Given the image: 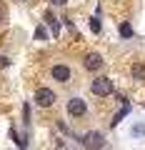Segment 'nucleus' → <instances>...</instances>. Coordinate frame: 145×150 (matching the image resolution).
<instances>
[{"label": "nucleus", "mask_w": 145, "mask_h": 150, "mask_svg": "<svg viewBox=\"0 0 145 150\" xmlns=\"http://www.w3.org/2000/svg\"><path fill=\"white\" fill-rule=\"evenodd\" d=\"M90 93H93V95H98V98L113 95V80H110V78H105V75L95 78V80L90 83Z\"/></svg>", "instance_id": "f257e3e1"}, {"label": "nucleus", "mask_w": 145, "mask_h": 150, "mask_svg": "<svg viewBox=\"0 0 145 150\" xmlns=\"http://www.w3.org/2000/svg\"><path fill=\"white\" fill-rule=\"evenodd\" d=\"M80 143H83V148H88V150H103V148H105V138H103L100 130H90V133H85Z\"/></svg>", "instance_id": "f03ea898"}, {"label": "nucleus", "mask_w": 145, "mask_h": 150, "mask_svg": "<svg viewBox=\"0 0 145 150\" xmlns=\"http://www.w3.org/2000/svg\"><path fill=\"white\" fill-rule=\"evenodd\" d=\"M55 100H58V95H55L50 88H38V90H35V105L38 108H53Z\"/></svg>", "instance_id": "7ed1b4c3"}, {"label": "nucleus", "mask_w": 145, "mask_h": 150, "mask_svg": "<svg viewBox=\"0 0 145 150\" xmlns=\"http://www.w3.org/2000/svg\"><path fill=\"white\" fill-rule=\"evenodd\" d=\"M65 110H68L70 118H83V115L88 112V105H85V100H83V98H70Z\"/></svg>", "instance_id": "20e7f679"}, {"label": "nucleus", "mask_w": 145, "mask_h": 150, "mask_svg": "<svg viewBox=\"0 0 145 150\" xmlns=\"http://www.w3.org/2000/svg\"><path fill=\"white\" fill-rule=\"evenodd\" d=\"M103 65H105V60H103L100 53H88L85 58H83V68L90 70V73H98V70H103Z\"/></svg>", "instance_id": "39448f33"}, {"label": "nucleus", "mask_w": 145, "mask_h": 150, "mask_svg": "<svg viewBox=\"0 0 145 150\" xmlns=\"http://www.w3.org/2000/svg\"><path fill=\"white\" fill-rule=\"evenodd\" d=\"M50 75H53V80H58V83H70V78H73V70H70L68 65H53Z\"/></svg>", "instance_id": "423d86ee"}, {"label": "nucleus", "mask_w": 145, "mask_h": 150, "mask_svg": "<svg viewBox=\"0 0 145 150\" xmlns=\"http://www.w3.org/2000/svg\"><path fill=\"white\" fill-rule=\"evenodd\" d=\"M130 75H133V80L145 83V65H143V63H135L133 68H130Z\"/></svg>", "instance_id": "0eeeda50"}, {"label": "nucleus", "mask_w": 145, "mask_h": 150, "mask_svg": "<svg viewBox=\"0 0 145 150\" xmlns=\"http://www.w3.org/2000/svg\"><path fill=\"white\" fill-rule=\"evenodd\" d=\"M45 23H48V28L53 30V35H58V33H60V23H58V18L53 15V10L45 13Z\"/></svg>", "instance_id": "6e6552de"}, {"label": "nucleus", "mask_w": 145, "mask_h": 150, "mask_svg": "<svg viewBox=\"0 0 145 150\" xmlns=\"http://www.w3.org/2000/svg\"><path fill=\"white\" fill-rule=\"evenodd\" d=\"M90 30H93V33H100V30H103L100 18H98V15H95V18H90Z\"/></svg>", "instance_id": "1a4fd4ad"}, {"label": "nucleus", "mask_w": 145, "mask_h": 150, "mask_svg": "<svg viewBox=\"0 0 145 150\" xmlns=\"http://www.w3.org/2000/svg\"><path fill=\"white\" fill-rule=\"evenodd\" d=\"M120 35H123V38H130V35H133V28H130L128 23H123V25H120Z\"/></svg>", "instance_id": "9d476101"}, {"label": "nucleus", "mask_w": 145, "mask_h": 150, "mask_svg": "<svg viewBox=\"0 0 145 150\" xmlns=\"http://www.w3.org/2000/svg\"><path fill=\"white\" fill-rule=\"evenodd\" d=\"M35 38H38V40H45V38H48V33H45V28H43V25L35 30Z\"/></svg>", "instance_id": "9b49d317"}, {"label": "nucleus", "mask_w": 145, "mask_h": 150, "mask_svg": "<svg viewBox=\"0 0 145 150\" xmlns=\"http://www.w3.org/2000/svg\"><path fill=\"white\" fill-rule=\"evenodd\" d=\"M133 135H145V125H135V128H133Z\"/></svg>", "instance_id": "f8f14e48"}, {"label": "nucleus", "mask_w": 145, "mask_h": 150, "mask_svg": "<svg viewBox=\"0 0 145 150\" xmlns=\"http://www.w3.org/2000/svg\"><path fill=\"white\" fill-rule=\"evenodd\" d=\"M53 5H58V8H63V5H68V0H50Z\"/></svg>", "instance_id": "ddd939ff"}, {"label": "nucleus", "mask_w": 145, "mask_h": 150, "mask_svg": "<svg viewBox=\"0 0 145 150\" xmlns=\"http://www.w3.org/2000/svg\"><path fill=\"white\" fill-rule=\"evenodd\" d=\"M18 3H28V0H18Z\"/></svg>", "instance_id": "4468645a"}]
</instances>
